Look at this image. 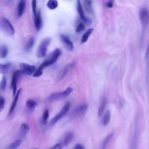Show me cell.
Masks as SVG:
<instances>
[{
	"label": "cell",
	"mask_w": 149,
	"mask_h": 149,
	"mask_svg": "<svg viewBox=\"0 0 149 149\" xmlns=\"http://www.w3.org/2000/svg\"><path fill=\"white\" fill-rule=\"evenodd\" d=\"M34 43H35V40L33 37H30L26 43V45L25 46V50L27 51L30 50L33 46Z\"/></svg>",
	"instance_id": "484cf974"
},
{
	"label": "cell",
	"mask_w": 149,
	"mask_h": 149,
	"mask_svg": "<svg viewBox=\"0 0 149 149\" xmlns=\"http://www.w3.org/2000/svg\"><path fill=\"white\" fill-rule=\"evenodd\" d=\"M0 30L10 36L15 34V30L11 22L6 18L0 17Z\"/></svg>",
	"instance_id": "7a4b0ae2"
},
{
	"label": "cell",
	"mask_w": 149,
	"mask_h": 149,
	"mask_svg": "<svg viewBox=\"0 0 149 149\" xmlns=\"http://www.w3.org/2000/svg\"><path fill=\"white\" fill-rule=\"evenodd\" d=\"M13 1V0H7V1L8 2V3H11V2H12Z\"/></svg>",
	"instance_id": "60d3db41"
},
{
	"label": "cell",
	"mask_w": 149,
	"mask_h": 149,
	"mask_svg": "<svg viewBox=\"0 0 149 149\" xmlns=\"http://www.w3.org/2000/svg\"><path fill=\"white\" fill-rule=\"evenodd\" d=\"M93 31H94V29H92V28H90L86 31V32L83 35L82 37V40H81V43L82 44H83V43H86L88 40L90 36L91 35V33H93Z\"/></svg>",
	"instance_id": "d6986e66"
},
{
	"label": "cell",
	"mask_w": 149,
	"mask_h": 149,
	"mask_svg": "<svg viewBox=\"0 0 149 149\" xmlns=\"http://www.w3.org/2000/svg\"><path fill=\"white\" fill-rule=\"evenodd\" d=\"M61 54V51L60 49H55L51 54L50 57L41 64V65L39 67V68L42 70H43L47 67H49V66L54 64L57 61V60L59 58V57L60 56Z\"/></svg>",
	"instance_id": "3957f363"
},
{
	"label": "cell",
	"mask_w": 149,
	"mask_h": 149,
	"mask_svg": "<svg viewBox=\"0 0 149 149\" xmlns=\"http://www.w3.org/2000/svg\"><path fill=\"white\" fill-rule=\"evenodd\" d=\"M112 136H113V133H109V134L105 137V139H104V140L103 142L102 149H105V148L107 147V146L108 144L109 143V141H110V140H111V139L112 138Z\"/></svg>",
	"instance_id": "d4e9b609"
},
{
	"label": "cell",
	"mask_w": 149,
	"mask_h": 149,
	"mask_svg": "<svg viewBox=\"0 0 149 149\" xmlns=\"http://www.w3.org/2000/svg\"><path fill=\"white\" fill-rule=\"evenodd\" d=\"M49 116V111L48 109H46L44 111L43 116H42V122L43 124L46 125L47 123Z\"/></svg>",
	"instance_id": "f1b7e54d"
},
{
	"label": "cell",
	"mask_w": 149,
	"mask_h": 149,
	"mask_svg": "<svg viewBox=\"0 0 149 149\" xmlns=\"http://www.w3.org/2000/svg\"><path fill=\"white\" fill-rule=\"evenodd\" d=\"M64 145V142H61L59 143H57L56 144H55L51 149H62L63 148V146Z\"/></svg>",
	"instance_id": "8d00e7d4"
},
{
	"label": "cell",
	"mask_w": 149,
	"mask_h": 149,
	"mask_svg": "<svg viewBox=\"0 0 149 149\" xmlns=\"http://www.w3.org/2000/svg\"><path fill=\"white\" fill-rule=\"evenodd\" d=\"M50 43L51 39L50 37L45 38L42 41L37 52V55L39 58H43L46 56L47 52L48 47L49 46Z\"/></svg>",
	"instance_id": "5b68a950"
},
{
	"label": "cell",
	"mask_w": 149,
	"mask_h": 149,
	"mask_svg": "<svg viewBox=\"0 0 149 149\" xmlns=\"http://www.w3.org/2000/svg\"><path fill=\"white\" fill-rule=\"evenodd\" d=\"M73 135L72 133H69L68 134H67L65 136V140L64 141V146H68L70 143L71 141H72V140L73 139Z\"/></svg>",
	"instance_id": "4316f807"
},
{
	"label": "cell",
	"mask_w": 149,
	"mask_h": 149,
	"mask_svg": "<svg viewBox=\"0 0 149 149\" xmlns=\"http://www.w3.org/2000/svg\"><path fill=\"white\" fill-rule=\"evenodd\" d=\"M85 28V27L84 24H82V23H80V24L77 26L75 31H76V33H80V32H82V31L84 30Z\"/></svg>",
	"instance_id": "4dcf8cb0"
},
{
	"label": "cell",
	"mask_w": 149,
	"mask_h": 149,
	"mask_svg": "<svg viewBox=\"0 0 149 149\" xmlns=\"http://www.w3.org/2000/svg\"><path fill=\"white\" fill-rule=\"evenodd\" d=\"M21 143H22V140L21 139L17 140L14 142H12L11 144H10V145L8 146L7 149H17L21 144Z\"/></svg>",
	"instance_id": "cb8c5ba5"
},
{
	"label": "cell",
	"mask_w": 149,
	"mask_h": 149,
	"mask_svg": "<svg viewBox=\"0 0 149 149\" xmlns=\"http://www.w3.org/2000/svg\"><path fill=\"white\" fill-rule=\"evenodd\" d=\"M77 9H78V13L79 14V16H80V18L84 22H85L86 23H88L89 19L85 17V13H84V11L83 10V7H82V4H81V3H80L79 1H78V3H77Z\"/></svg>",
	"instance_id": "5bb4252c"
},
{
	"label": "cell",
	"mask_w": 149,
	"mask_h": 149,
	"mask_svg": "<svg viewBox=\"0 0 149 149\" xmlns=\"http://www.w3.org/2000/svg\"><path fill=\"white\" fill-rule=\"evenodd\" d=\"M74 149H85V148L83 145H82L80 144H78L75 146Z\"/></svg>",
	"instance_id": "ab89813d"
},
{
	"label": "cell",
	"mask_w": 149,
	"mask_h": 149,
	"mask_svg": "<svg viewBox=\"0 0 149 149\" xmlns=\"http://www.w3.org/2000/svg\"><path fill=\"white\" fill-rule=\"evenodd\" d=\"M106 105H107V100L105 98H103V100L101 101V103L100 105V107L98 110V115L99 116H101L103 115L104 111V109L105 108Z\"/></svg>",
	"instance_id": "ffe728a7"
},
{
	"label": "cell",
	"mask_w": 149,
	"mask_h": 149,
	"mask_svg": "<svg viewBox=\"0 0 149 149\" xmlns=\"http://www.w3.org/2000/svg\"><path fill=\"white\" fill-rule=\"evenodd\" d=\"M60 119H61V118H60V117L59 116V115L57 114L55 117H54V118L50 121V126L54 125L58 122V121Z\"/></svg>",
	"instance_id": "1f68e13d"
},
{
	"label": "cell",
	"mask_w": 149,
	"mask_h": 149,
	"mask_svg": "<svg viewBox=\"0 0 149 149\" xmlns=\"http://www.w3.org/2000/svg\"><path fill=\"white\" fill-rule=\"evenodd\" d=\"M7 86V79L6 76H3L1 82H0V90L4 91H5Z\"/></svg>",
	"instance_id": "83f0119b"
},
{
	"label": "cell",
	"mask_w": 149,
	"mask_h": 149,
	"mask_svg": "<svg viewBox=\"0 0 149 149\" xmlns=\"http://www.w3.org/2000/svg\"><path fill=\"white\" fill-rule=\"evenodd\" d=\"M43 74V70L38 68L37 70H36V71L35 72V73H33V77H36V78H37V77H40V76H42Z\"/></svg>",
	"instance_id": "e575fe53"
},
{
	"label": "cell",
	"mask_w": 149,
	"mask_h": 149,
	"mask_svg": "<svg viewBox=\"0 0 149 149\" xmlns=\"http://www.w3.org/2000/svg\"><path fill=\"white\" fill-rule=\"evenodd\" d=\"M26 0H20L18 8V16L21 18L24 14L26 9Z\"/></svg>",
	"instance_id": "4fadbf2b"
},
{
	"label": "cell",
	"mask_w": 149,
	"mask_h": 149,
	"mask_svg": "<svg viewBox=\"0 0 149 149\" xmlns=\"http://www.w3.org/2000/svg\"><path fill=\"white\" fill-rule=\"evenodd\" d=\"M29 129H30L29 126L27 123H22L21 126V129H20V134L21 135V136H25L28 133Z\"/></svg>",
	"instance_id": "ac0fdd59"
},
{
	"label": "cell",
	"mask_w": 149,
	"mask_h": 149,
	"mask_svg": "<svg viewBox=\"0 0 149 149\" xmlns=\"http://www.w3.org/2000/svg\"><path fill=\"white\" fill-rule=\"evenodd\" d=\"M74 66V62H71L66 65L64 68L62 69V72L60 73V74L58 76V81L62 80L68 74V73L70 71V70Z\"/></svg>",
	"instance_id": "30bf717a"
},
{
	"label": "cell",
	"mask_w": 149,
	"mask_h": 149,
	"mask_svg": "<svg viewBox=\"0 0 149 149\" xmlns=\"http://www.w3.org/2000/svg\"><path fill=\"white\" fill-rule=\"evenodd\" d=\"M106 6L108 8H112L113 6H114V3H113L112 0H109V1L107 2Z\"/></svg>",
	"instance_id": "f35d334b"
},
{
	"label": "cell",
	"mask_w": 149,
	"mask_h": 149,
	"mask_svg": "<svg viewBox=\"0 0 149 149\" xmlns=\"http://www.w3.org/2000/svg\"><path fill=\"white\" fill-rule=\"evenodd\" d=\"M88 109V104H80L76 108L74 109L73 111V115L75 117H80L85 114L87 110Z\"/></svg>",
	"instance_id": "ba28073f"
},
{
	"label": "cell",
	"mask_w": 149,
	"mask_h": 149,
	"mask_svg": "<svg viewBox=\"0 0 149 149\" xmlns=\"http://www.w3.org/2000/svg\"><path fill=\"white\" fill-rule=\"evenodd\" d=\"M32 149H39L38 148H32Z\"/></svg>",
	"instance_id": "b9f144b4"
},
{
	"label": "cell",
	"mask_w": 149,
	"mask_h": 149,
	"mask_svg": "<svg viewBox=\"0 0 149 149\" xmlns=\"http://www.w3.org/2000/svg\"><path fill=\"white\" fill-rule=\"evenodd\" d=\"M11 64H0V73L6 74L8 73Z\"/></svg>",
	"instance_id": "7402d4cb"
},
{
	"label": "cell",
	"mask_w": 149,
	"mask_h": 149,
	"mask_svg": "<svg viewBox=\"0 0 149 149\" xmlns=\"http://www.w3.org/2000/svg\"><path fill=\"white\" fill-rule=\"evenodd\" d=\"M71 107V103L69 102H67L65 105L62 108V109H61L60 112L58 113V115L60 117V118H61L62 117L65 116L67 115V114L68 113V112L69 111V109Z\"/></svg>",
	"instance_id": "2e32d148"
},
{
	"label": "cell",
	"mask_w": 149,
	"mask_h": 149,
	"mask_svg": "<svg viewBox=\"0 0 149 149\" xmlns=\"http://www.w3.org/2000/svg\"><path fill=\"white\" fill-rule=\"evenodd\" d=\"M145 60L146 61V63L148 65H149V43L148 44L146 54H145Z\"/></svg>",
	"instance_id": "836d02e7"
},
{
	"label": "cell",
	"mask_w": 149,
	"mask_h": 149,
	"mask_svg": "<svg viewBox=\"0 0 149 149\" xmlns=\"http://www.w3.org/2000/svg\"><path fill=\"white\" fill-rule=\"evenodd\" d=\"M61 40H62L63 43L64 44L65 47L68 50L72 51L73 49V45L72 42L69 39V38L64 35H61Z\"/></svg>",
	"instance_id": "7c38bea8"
},
{
	"label": "cell",
	"mask_w": 149,
	"mask_h": 149,
	"mask_svg": "<svg viewBox=\"0 0 149 149\" xmlns=\"http://www.w3.org/2000/svg\"><path fill=\"white\" fill-rule=\"evenodd\" d=\"M139 18L142 26V38H143L144 34L149 25V10L147 8L143 7L140 9L139 12Z\"/></svg>",
	"instance_id": "6da1fadb"
},
{
	"label": "cell",
	"mask_w": 149,
	"mask_h": 149,
	"mask_svg": "<svg viewBox=\"0 0 149 149\" xmlns=\"http://www.w3.org/2000/svg\"><path fill=\"white\" fill-rule=\"evenodd\" d=\"M8 50L6 46H0V58H5L8 55Z\"/></svg>",
	"instance_id": "603a6c76"
},
{
	"label": "cell",
	"mask_w": 149,
	"mask_h": 149,
	"mask_svg": "<svg viewBox=\"0 0 149 149\" xmlns=\"http://www.w3.org/2000/svg\"><path fill=\"white\" fill-rule=\"evenodd\" d=\"M22 91V89H20L18 91H17V93L15 95V99L11 106V108H10V111H9V115H11L12 114V113L13 112V111H14L17 105V103H18V99H19V96H20V94H21V92Z\"/></svg>",
	"instance_id": "9a60e30c"
},
{
	"label": "cell",
	"mask_w": 149,
	"mask_h": 149,
	"mask_svg": "<svg viewBox=\"0 0 149 149\" xmlns=\"http://www.w3.org/2000/svg\"><path fill=\"white\" fill-rule=\"evenodd\" d=\"M35 15V26L36 29L39 31L41 29L42 26V19L41 16L40 11H37Z\"/></svg>",
	"instance_id": "8fae6325"
},
{
	"label": "cell",
	"mask_w": 149,
	"mask_h": 149,
	"mask_svg": "<svg viewBox=\"0 0 149 149\" xmlns=\"http://www.w3.org/2000/svg\"><path fill=\"white\" fill-rule=\"evenodd\" d=\"M135 126L134 129L133 134L132 136V140L130 142V149H136L137 144V140L139 137V119H137L135 122Z\"/></svg>",
	"instance_id": "8992f818"
},
{
	"label": "cell",
	"mask_w": 149,
	"mask_h": 149,
	"mask_svg": "<svg viewBox=\"0 0 149 149\" xmlns=\"http://www.w3.org/2000/svg\"><path fill=\"white\" fill-rule=\"evenodd\" d=\"M37 105V103L33 100H28L26 101V106L29 109H34Z\"/></svg>",
	"instance_id": "f546056e"
},
{
	"label": "cell",
	"mask_w": 149,
	"mask_h": 149,
	"mask_svg": "<svg viewBox=\"0 0 149 149\" xmlns=\"http://www.w3.org/2000/svg\"><path fill=\"white\" fill-rule=\"evenodd\" d=\"M110 119H111V112L109 110H107L103 118V120H102V123L103 126H106L108 124V123L110 121Z\"/></svg>",
	"instance_id": "e0dca14e"
},
{
	"label": "cell",
	"mask_w": 149,
	"mask_h": 149,
	"mask_svg": "<svg viewBox=\"0 0 149 149\" xmlns=\"http://www.w3.org/2000/svg\"><path fill=\"white\" fill-rule=\"evenodd\" d=\"M73 91V89L71 87H68L62 92H57L51 94L47 98V101L49 102L55 101L57 100H61L68 96Z\"/></svg>",
	"instance_id": "277c9868"
},
{
	"label": "cell",
	"mask_w": 149,
	"mask_h": 149,
	"mask_svg": "<svg viewBox=\"0 0 149 149\" xmlns=\"http://www.w3.org/2000/svg\"><path fill=\"white\" fill-rule=\"evenodd\" d=\"M4 105H5V99L3 97L0 96V112L3 110Z\"/></svg>",
	"instance_id": "d6a6232c"
},
{
	"label": "cell",
	"mask_w": 149,
	"mask_h": 149,
	"mask_svg": "<svg viewBox=\"0 0 149 149\" xmlns=\"http://www.w3.org/2000/svg\"><path fill=\"white\" fill-rule=\"evenodd\" d=\"M20 68L22 74L29 76L32 75L36 71V67L34 65H30L26 63L21 64Z\"/></svg>",
	"instance_id": "52a82bcc"
},
{
	"label": "cell",
	"mask_w": 149,
	"mask_h": 149,
	"mask_svg": "<svg viewBox=\"0 0 149 149\" xmlns=\"http://www.w3.org/2000/svg\"><path fill=\"white\" fill-rule=\"evenodd\" d=\"M32 11L34 14L37 12V0H32Z\"/></svg>",
	"instance_id": "d590c367"
},
{
	"label": "cell",
	"mask_w": 149,
	"mask_h": 149,
	"mask_svg": "<svg viewBox=\"0 0 149 149\" xmlns=\"http://www.w3.org/2000/svg\"><path fill=\"white\" fill-rule=\"evenodd\" d=\"M85 6H86V8H87V10L89 11H91V3L90 1H87L85 2Z\"/></svg>",
	"instance_id": "74e56055"
},
{
	"label": "cell",
	"mask_w": 149,
	"mask_h": 149,
	"mask_svg": "<svg viewBox=\"0 0 149 149\" xmlns=\"http://www.w3.org/2000/svg\"><path fill=\"white\" fill-rule=\"evenodd\" d=\"M20 75H23L21 70H18L15 71L13 75L12 80L11 82V89L13 91V96H15L17 93V82L18 80V78Z\"/></svg>",
	"instance_id": "9c48e42d"
},
{
	"label": "cell",
	"mask_w": 149,
	"mask_h": 149,
	"mask_svg": "<svg viewBox=\"0 0 149 149\" xmlns=\"http://www.w3.org/2000/svg\"><path fill=\"white\" fill-rule=\"evenodd\" d=\"M47 6L50 10H54L58 7V2L57 1V0H49L47 2Z\"/></svg>",
	"instance_id": "44dd1931"
}]
</instances>
